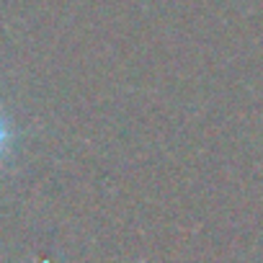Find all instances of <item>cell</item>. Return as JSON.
<instances>
[{"label":"cell","mask_w":263,"mask_h":263,"mask_svg":"<svg viewBox=\"0 0 263 263\" xmlns=\"http://www.w3.org/2000/svg\"><path fill=\"white\" fill-rule=\"evenodd\" d=\"M3 142H6V126L0 121V150H3Z\"/></svg>","instance_id":"6da1fadb"}]
</instances>
